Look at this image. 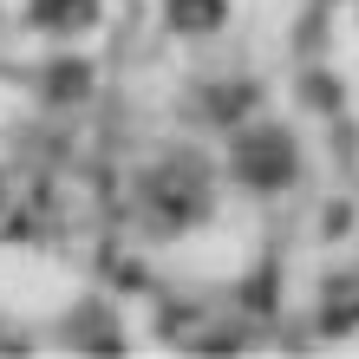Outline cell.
<instances>
[{"label":"cell","instance_id":"6da1fadb","mask_svg":"<svg viewBox=\"0 0 359 359\" xmlns=\"http://www.w3.org/2000/svg\"><path fill=\"white\" fill-rule=\"evenodd\" d=\"M144 209H151L157 229H183L209 209V177L196 157H163L151 177H144Z\"/></svg>","mask_w":359,"mask_h":359},{"label":"cell","instance_id":"8992f818","mask_svg":"<svg viewBox=\"0 0 359 359\" xmlns=\"http://www.w3.org/2000/svg\"><path fill=\"white\" fill-rule=\"evenodd\" d=\"M229 13V0H163V20L177 33H216Z\"/></svg>","mask_w":359,"mask_h":359},{"label":"cell","instance_id":"3957f363","mask_svg":"<svg viewBox=\"0 0 359 359\" xmlns=\"http://www.w3.org/2000/svg\"><path fill=\"white\" fill-rule=\"evenodd\" d=\"M53 216V196L33 170H0V236H39Z\"/></svg>","mask_w":359,"mask_h":359},{"label":"cell","instance_id":"277c9868","mask_svg":"<svg viewBox=\"0 0 359 359\" xmlns=\"http://www.w3.org/2000/svg\"><path fill=\"white\" fill-rule=\"evenodd\" d=\"M359 327V274H333L320 287V333H353Z\"/></svg>","mask_w":359,"mask_h":359},{"label":"cell","instance_id":"5b68a950","mask_svg":"<svg viewBox=\"0 0 359 359\" xmlns=\"http://www.w3.org/2000/svg\"><path fill=\"white\" fill-rule=\"evenodd\" d=\"M33 20L46 33L66 39V33H86L92 20H98V0H33Z\"/></svg>","mask_w":359,"mask_h":359},{"label":"cell","instance_id":"7a4b0ae2","mask_svg":"<svg viewBox=\"0 0 359 359\" xmlns=\"http://www.w3.org/2000/svg\"><path fill=\"white\" fill-rule=\"evenodd\" d=\"M294 170H301V157H294V137L281 131V124L236 137V177H242L248 189H287Z\"/></svg>","mask_w":359,"mask_h":359}]
</instances>
